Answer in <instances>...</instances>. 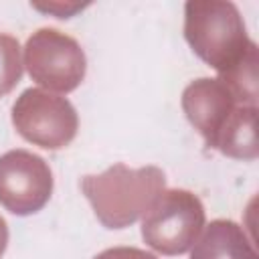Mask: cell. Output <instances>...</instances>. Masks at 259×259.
I'll list each match as a JSON object with an SVG mask.
<instances>
[{
    "instance_id": "7c38bea8",
    "label": "cell",
    "mask_w": 259,
    "mask_h": 259,
    "mask_svg": "<svg viewBox=\"0 0 259 259\" xmlns=\"http://www.w3.org/2000/svg\"><path fill=\"white\" fill-rule=\"evenodd\" d=\"M93 259H158L154 253L138 247H109L97 253Z\"/></svg>"
},
{
    "instance_id": "3957f363",
    "label": "cell",
    "mask_w": 259,
    "mask_h": 259,
    "mask_svg": "<svg viewBox=\"0 0 259 259\" xmlns=\"http://www.w3.org/2000/svg\"><path fill=\"white\" fill-rule=\"evenodd\" d=\"M200 198L184 188L162 190L142 219L144 243L162 255H182L192 249L204 229Z\"/></svg>"
},
{
    "instance_id": "6da1fadb",
    "label": "cell",
    "mask_w": 259,
    "mask_h": 259,
    "mask_svg": "<svg viewBox=\"0 0 259 259\" xmlns=\"http://www.w3.org/2000/svg\"><path fill=\"white\" fill-rule=\"evenodd\" d=\"M162 190H166V174L158 166L130 168L117 162L101 174L81 178V192L105 229L134 225Z\"/></svg>"
},
{
    "instance_id": "ba28073f",
    "label": "cell",
    "mask_w": 259,
    "mask_h": 259,
    "mask_svg": "<svg viewBox=\"0 0 259 259\" xmlns=\"http://www.w3.org/2000/svg\"><path fill=\"white\" fill-rule=\"evenodd\" d=\"M190 259H257V251L241 225L214 219L192 245Z\"/></svg>"
},
{
    "instance_id": "4fadbf2b",
    "label": "cell",
    "mask_w": 259,
    "mask_h": 259,
    "mask_svg": "<svg viewBox=\"0 0 259 259\" xmlns=\"http://www.w3.org/2000/svg\"><path fill=\"white\" fill-rule=\"evenodd\" d=\"M6 245H8V225H6V221L0 217V257H2L4 251H6Z\"/></svg>"
},
{
    "instance_id": "5b68a950",
    "label": "cell",
    "mask_w": 259,
    "mask_h": 259,
    "mask_svg": "<svg viewBox=\"0 0 259 259\" xmlns=\"http://www.w3.org/2000/svg\"><path fill=\"white\" fill-rule=\"evenodd\" d=\"M12 125L32 146L61 150L75 140L79 117L67 97L28 87L12 105Z\"/></svg>"
},
{
    "instance_id": "9c48e42d",
    "label": "cell",
    "mask_w": 259,
    "mask_h": 259,
    "mask_svg": "<svg viewBox=\"0 0 259 259\" xmlns=\"http://www.w3.org/2000/svg\"><path fill=\"white\" fill-rule=\"evenodd\" d=\"M257 107L239 105L231 115L229 123L221 132L214 150L235 160H255L259 154L257 148Z\"/></svg>"
},
{
    "instance_id": "8992f818",
    "label": "cell",
    "mask_w": 259,
    "mask_h": 259,
    "mask_svg": "<svg viewBox=\"0 0 259 259\" xmlns=\"http://www.w3.org/2000/svg\"><path fill=\"white\" fill-rule=\"evenodd\" d=\"M53 194V172L45 158L28 150L0 156V206L16 217L38 212Z\"/></svg>"
},
{
    "instance_id": "8fae6325",
    "label": "cell",
    "mask_w": 259,
    "mask_h": 259,
    "mask_svg": "<svg viewBox=\"0 0 259 259\" xmlns=\"http://www.w3.org/2000/svg\"><path fill=\"white\" fill-rule=\"evenodd\" d=\"M20 45L14 36L0 32V97L8 95L22 77Z\"/></svg>"
},
{
    "instance_id": "277c9868",
    "label": "cell",
    "mask_w": 259,
    "mask_h": 259,
    "mask_svg": "<svg viewBox=\"0 0 259 259\" xmlns=\"http://www.w3.org/2000/svg\"><path fill=\"white\" fill-rule=\"evenodd\" d=\"M24 67L30 79L49 91L71 93L85 79L87 57L81 45L59 28H38L24 45Z\"/></svg>"
},
{
    "instance_id": "52a82bcc",
    "label": "cell",
    "mask_w": 259,
    "mask_h": 259,
    "mask_svg": "<svg viewBox=\"0 0 259 259\" xmlns=\"http://www.w3.org/2000/svg\"><path fill=\"white\" fill-rule=\"evenodd\" d=\"M180 105L206 146L214 148L221 132L241 103H237L235 95L219 77H198L184 87Z\"/></svg>"
},
{
    "instance_id": "7a4b0ae2",
    "label": "cell",
    "mask_w": 259,
    "mask_h": 259,
    "mask_svg": "<svg viewBox=\"0 0 259 259\" xmlns=\"http://www.w3.org/2000/svg\"><path fill=\"white\" fill-rule=\"evenodd\" d=\"M184 38L196 57L219 75L235 69L257 47L247 34L237 4L227 0H188Z\"/></svg>"
},
{
    "instance_id": "30bf717a",
    "label": "cell",
    "mask_w": 259,
    "mask_h": 259,
    "mask_svg": "<svg viewBox=\"0 0 259 259\" xmlns=\"http://www.w3.org/2000/svg\"><path fill=\"white\" fill-rule=\"evenodd\" d=\"M257 65H259V51L255 47L235 69H231L229 73L219 75V79L229 87V91L235 95L237 103H241V105L257 107V97H259Z\"/></svg>"
}]
</instances>
